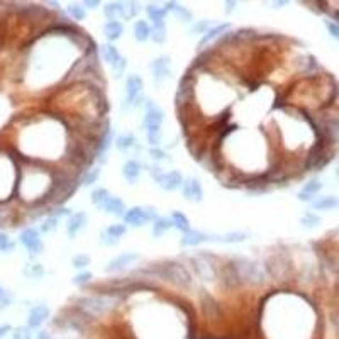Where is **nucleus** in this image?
I'll list each match as a JSON object with an SVG mask.
<instances>
[{
    "label": "nucleus",
    "mask_w": 339,
    "mask_h": 339,
    "mask_svg": "<svg viewBox=\"0 0 339 339\" xmlns=\"http://www.w3.org/2000/svg\"><path fill=\"white\" fill-rule=\"evenodd\" d=\"M161 122H163V112L155 104L149 102L146 105V114L145 119H143V129H145L149 145H158L160 143V136H161L160 128H161Z\"/></svg>",
    "instance_id": "obj_1"
},
{
    "label": "nucleus",
    "mask_w": 339,
    "mask_h": 339,
    "mask_svg": "<svg viewBox=\"0 0 339 339\" xmlns=\"http://www.w3.org/2000/svg\"><path fill=\"white\" fill-rule=\"evenodd\" d=\"M156 210L149 207H132L129 210H126L124 221L129 226H143L148 221H156Z\"/></svg>",
    "instance_id": "obj_2"
},
{
    "label": "nucleus",
    "mask_w": 339,
    "mask_h": 339,
    "mask_svg": "<svg viewBox=\"0 0 339 339\" xmlns=\"http://www.w3.org/2000/svg\"><path fill=\"white\" fill-rule=\"evenodd\" d=\"M234 270L238 273V278L248 280L253 283H261L263 282V273L258 268V265L248 261V259H238V263L234 265Z\"/></svg>",
    "instance_id": "obj_3"
},
{
    "label": "nucleus",
    "mask_w": 339,
    "mask_h": 339,
    "mask_svg": "<svg viewBox=\"0 0 339 339\" xmlns=\"http://www.w3.org/2000/svg\"><path fill=\"white\" fill-rule=\"evenodd\" d=\"M78 307L83 314L87 316H100L102 312L109 310L111 302L105 299H94V297H88V299H80L78 300Z\"/></svg>",
    "instance_id": "obj_4"
},
{
    "label": "nucleus",
    "mask_w": 339,
    "mask_h": 339,
    "mask_svg": "<svg viewBox=\"0 0 339 339\" xmlns=\"http://www.w3.org/2000/svg\"><path fill=\"white\" fill-rule=\"evenodd\" d=\"M161 275L166 276V278H170V280H173V282L178 283V285H183V287H188L192 282L188 272L180 265V263H168V265H165L161 270Z\"/></svg>",
    "instance_id": "obj_5"
},
{
    "label": "nucleus",
    "mask_w": 339,
    "mask_h": 339,
    "mask_svg": "<svg viewBox=\"0 0 339 339\" xmlns=\"http://www.w3.org/2000/svg\"><path fill=\"white\" fill-rule=\"evenodd\" d=\"M128 104L139 105L143 100V78L139 75H129L128 78Z\"/></svg>",
    "instance_id": "obj_6"
},
{
    "label": "nucleus",
    "mask_w": 339,
    "mask_h": 339,
    "mask_svg": "<svg viewBox=\"0 0 339 339\" xmlns=\"http://www.w3.org/2000/svg\"><path fill=\"white\" fill-rule=\"evenodd\" d=\"M20 242L29 249L31 255H37V253L43 251V242H41L39 238V231L36 229H24L20 232Z\"/></svg>",
    "instance_id": "obj_7"
},
{
    "label": "nucleus",
    "mask_w": 339,
    "mask_h": 339,
    "mask_svg": "<svg viewBox=\"0 0 339 339\" xmlns=\"http://www.w3.org/2000/svg\"><path fill=\"white\" fill-rule=\"evenodd\" d=\"M183 188V197L190 202H200L204 197V190H202V185L197 178H188L181 183Z\"/></svg>",
    "instance_id": "obj_8"
},
{
    "label": "nucleus",
    "mask_w": 339,
    "mask_h": 339,
    "mask_svg": "<svg viewBox=\"0 0 339 339\" xmlns=\"http://www.w3.org/2000/svg\"><path fill=\"white\" fill-rule=\"evenodd\" d=\"M158 183L160 187L163 188V190H177V188L181 187V183H183V177H181L180 171L173 170V171H168V173H161L158 177Z\"/></svg>",
    "instance_id": "obj_9"
},
{
    "label": "nucleus",
    "mask_w": 339,
    "mask_h": 339,
    "mask_svg": "<svg viewBox=\"0 0 339 339\" xmlns=\"http://www.w3.org/2000/svg\"><path fill=\"white\" fill-rule=\"evenodd\" d=\"M149 66H151L153 73H155V78L158 81H163V80H166V78H170L171 70H170V58L168 56L156 58Z\"/></svg>",
    "instance_id": "obj_10"
},
{
    "label": "nucleus",
    "mask_w": 339,
    "mask_h": 339,
    "mask_svg": "<svg viewBox=\"0 0 339 339\" xmlns=\"http://www.w3.org/2000/svg\"><path fill=\"white\" fill-rule=\"evenodd\" d=\"M136 259H139L138 253H122V255H119L117 258L112 259L105 270H107V272H121L122 268H126L128 265L134 263Z\"/></svg>",
    "instance_id": "obj_11"
},
{
    "label": "nucleus",
    "mask_w": 339,
    "mask_h": 339,
    "mask_svg": "<svg viewBox=\"0 0 339 339\" xmlns=\"http://www.w3.org/2000/svg\"><path fill=\"white\" fill-rule=\"evenodd\" d=\"M49 317V309L46 306H36L31 309L29 312V319H27V327H39L44 321Z\"/></svg>",
    "instance_id": "obj_12"
},
{
    "label": "nucleus",
    "mask_w": 339,
    "mask_h": 339,
    "mask_svg": "<svg viewBox=\"0 0 339 339\" xmlns=\"http://www.w3.org/2000/svg\"><path fill=\"white\" fill-rule=\"evenodd\" d=\"M85 224H87V214H85V212H78V214L71 215V217L68 219V224H66L68 236H70V238L77 236V232L80 231V229H83Z\"/></svg>",
    "instance_id": "obj_13"
},
{
    "label": "nucleus",
    "mask_w": 339,
    "mask_h": 339,
    "mask_svg": "<svg viewBox=\"0 0 339 339\" xmlns=\"http://www.w3.org/2000/svg\"><path fill=\"white\" fill-rule=\"evenodd\" d=\"M102 209H104L105 212H109V214L112 215H117V217H122V215L126 214V205L124 202L121 200V198L117 197H109V200L105 202L104 205H102Z\"/></svg>",
    "instance_id": "obj_14"
},
{
    "label": "nucleus",
    "mask_w": 339,
    "mask_h": 339,
    "mask_svg": "<svg viewBox=\"0 0 339 339\" xmlns=\"http://www.w3.org/2000/svg\"><path fill=\"white\" fill-rule=\"evenodd\" d=\"M124 32V26H122L119 20H107L104 24V36L107 37L109 41H115L122 36Z\"/></svg>",
    "instance_id": "obj_15"
},
{
    "label": "nucleus",
    "mask_w": 339,
    "mask_h": 339,
    "mask_svg": "<svg viewBox=\"0 0 339 339\" xmlns=\"http://www.w3.org/2000/svg\"><path fill=\"white\" fill-rule=\"evenodd\" d=\"M122 175H124V178L129 183H136L139 180V175H141V165H139V161L131 160V161L126 163L124 168H122Z\"/></svg>",
    "instance_id": "obj_16"
},
{
    "label": "nucleus",
    "mask_w": 339,
    "mask_h": 339,
    "mask_svg": "<svg viewBox=\"0 0 339 339\" xmlns=\"http://www.w3.org/2000/svg\"><path fill=\"white\" fill-rule=\"evenodd\" d=\"M323 188V183L319 180H312L309 183H306V187L302 188V192L299 194V200L302 202H312L314 200V195Z\"/></svg>",
    "instance_id": "obj_17"
},
{
    "label": "nucleus",
    "mask_w": 339,
    "mask_h": 339,
    "mask_svg": "<svg viewBox=\"0 0 339 339\" xmlns=\"http://www.w3.org/2000/svg\"><path fill=\"white\" fill-rule=\"evenodd\" d=\"M248 238L246 232H227L224 236H207V241H217V242H226V244H234V242H241Z\"/></svg>",
    "instance_id": "obj_18"
},
{
    "label": "nucleus",
    "mask_w": 339,
    "mask_h": 339,
    "mask_svg": "<svg viewBox=\"0 0 339 339\" xmlns=\"http://www.w3.org/2000/svg\"><path fill=\"white\" fill-rule=\"evenodd\" d=\"M207 241V234H204V232L200 231H194V229H190V231H187L183 234V238H181V246H197L200 244V242Z\"/></svg>",
    "instance_id": "obj_19"
},
{
    "label": "nucleus",
    "mask_w": 339,
    "mask_h": 339,
    "mask_svg": "<svg viewBox=\"0 0 339 339\" xmlns=\"http://www.w3.org/2000/svg\"><path fill=\"white\" fill-rule=\"evenodd\" d=\"M102 58H104L112 68L121 61V54H119V51L115 49V46H112V44H104V46H102Z\"/></svg>",
    "instance_id": "obj_20"
},
{
    "label": "nucleus",
    "mask_w": 339,
    "mask_h": 339,
    "mask_svg": "<svg viewBox=\"0 0 339 339\" xmlns=\"http://www.w3.org/2000/svg\"><path fill=\"white\" fill-rule=\"evenodd\" d=\"M146 12H148L149 19H151L153 22L158 24V22H165V16L168 10H166V7H160V5H156V3H151V5H148Z\"/></svg>",
    "instance_id": "obj_21"
},
{
    "label": "nucleus",
    "mask_w": 339,
    "mask_h": 339,
    "mask_svg": "<svg viewBox=\"0 0 339 339\" xmlns=\"http://www.w3.org/2000/svg\"><path fill=\"white\" fill-rule=\"evenodd\" d=\"M314 209L317 210H331V209H336L339 205V200L336 195H327V197H323L321 200L314 202Z\"/></svg>",
    "instance_id": "obj_22"
},
{
    "label": "nucleus",
    "mask_w": 339,
    "mask_h": 339,
    "mask_svg": "<svg viewBox=\"0 0 339 339\" xmlns=\"http://www.w3.org/2000/svg\"><path fill=\"white\" fill-rule=\"evenodd\" d=\"M170 222H171V226L173 227H177V229H180L181 232H187V231H190V222H188V219L185 217L181 212H177L175 210L173 214H171V219H170Z\"/></svg>",
    "instance_id": "obj_23"
},
{
    "label": "nucleus",
    "mask_w": 339,
    "mask_h": 339,
    "mask_svg": "<svg viewBox=\"0 0 339 339\" xmlns=\"http://www.w3.org/2000/svg\"><path fill=\"white\" fill-rule=\"evenodd\" d=\"M229 27V24H219V26H215V27H212V29H209L207 32H205V36L200 39V43H198V46H204V44H207V43H210L212 39H215L217 36H221L222 32H224L226 29Z\"/></svg>",
    "instance_id": "obj_24"
},
{
    "label": "nucleus",
    "mask_w": 339,
    "mask_h": 339,
    "mask_svg": "<svg viewBox=\"0 0 339 339\" xmlns=\"http://www.w3.org/2000/svg\"><path fill=\"white\" fill-rule=\"evenodd\" d=\"M124 3L122 2H114V3H109L107 7L104 9V14L109 20H115V17H124V10H122Z\"/></svg>",
    "instance_id": "obj_25"
},
{
    "label": "nucleus",
    "mask_w": 339,
    "mask_h": 339,
    "mask_svg": "<svg viewBox=\"0 0 339 339\" xmlns=\"http://www.w3.org/2000/svg\"><path fill=\"white\" fill-rule=\"evenodd\" d=\"M149 32H151V27L148 26V22L146 20H138V22L134 24V37L138 41H146L149 37Z\"/></svg>",
    "instance_id": "obj_26"
},
{
    "label": "nucleus",
    "mask_w": 339,
    "mask_h": 339,
    "mask_svg": "<svg viewBox=\"0 0 339 339\" xmlns=\"http://www.w3.org/2000/svg\"><path fill=\"white\" fill-rule=\"evenodd\" d=\"M149 37H151L155 43L161 44L166 41V27H165V22H158L155 24V27L151 29V32H149Z\"/></svg>",
    "instance_id": "obj_27"
},
{
    "label": "nucleus",
    "mask_w": 339,
    "mask_h": 339,
    "mask_svg": "<svg viewBox=\"0 0 339 339\" xmlns=\"http://www.w3.org/2000/svg\"><path fill=\"white\" fill-rule=\"evenodd\" d=\"M136 143V138L132 134H122L117 138V141H115V146H117L119 151H128L129 148H132Z\"/></svg>",
    "instance_id": "obj_28"
},
{
    "label": "nucleus",
    "mask_w": 339,
    "mask_h": 339,
    "mask_svg": "<svg viewBox=\"0 0 339 339\" xmlns=\"http://www.w3.org/2000/svg\"><path fill=\"white\" fill-rule=\"evenodd\" d=\"M109 197H111V194H109V190H105V188H95V190L92 192V202H94L95 205H98V207H102V205L109 200Z\"/></svg>",
    "instance_id": "obj_29"
},
{
    "label": "nucleus",
    "mask_w": 339,
    "mask_h": 339,
    "mask_svg": "<svg viewBox=\"0 0 339 339\" xmlns=\"http://www.w3.org/2000/svg\"><path fill=\"white\" fill-rule=\"evenodd\" d=\"M171 227V222H170V219H166V217H163V219H156L155 221V226H153V234L158 238V236H163L166 231Z\"/></svg>",
    "instance_id": "obj_30"
},
{
    "label": "nucleus",
    "mask_w": 339,
    "mask_h": 339,
    "mask_svg": "<svg viewBox=\"0 0 339 339\" xmlns=\"http://www.w3.org/2000/svg\"><path fill=\"white\" fill-rule=\"evenodd\" d=\"M194 268H195V272L202 276V280H212V272L209 270L205 261H202V259H194Z\"/></svg>",
    "instance_id": "obj_31"
},
{
    "label": "nucleus",
    "mask_w": 339,
    "mask_h": 339,
    "mask_svg": "<svg viewBox=\"0 0 339 339\" xmlns=\"http://www.w3.org/2000/svg\"><path fill=\"white\" fill-rule=\"evenodd\" d=\"M105 234L111 236L112 239H115V241H117L119 238H122V236L126 234V226L124 224H112V226H109V227L105 229Z\"/></svg>",
    "instance_id": "obj_32"
},
{
    "label": "nucleus",
    "mask_w": 339,
    "mask_h": 339,
    "mask_svg": "<svg viewBox=\"0 0 339 339\" xmlns=\"http://www.w3.org/2000/svg\"><path fill=\"white\" fill-rule=\"evenodd\" d=\"M319 224H321V217H319V215H316V214H312V212H307V214L302 217V226L306 229L317 227Z\"/></svg>",
    "instance_id": "obj_33"
},
{
    "label": "nucleus",
    "mask_w": 339,
    "mask_h": 339,
    "mask_svg": "<svg viewBox=\"0 0 339 339\" xmlns=\"http://www.w3.org/2000/svg\"><path fill=\"white\" fill-rule=\"evenodd\" d=\"M24 273H26V276H29V278H39V276L44 273V268L39 265V263H31V265L26 266Z\"/></svg>",
    "instance_id": "obj_34"
},
{
    "label": "nucleus",
    "mask_w": 339,
    "mask_h": 339,
    "mask_svg": "<svg viewBox=\"0 0 339 339\" xmlns=\"http://www.w3.org/2000/svg\"><path fill=\"white\" fill-rule=\"evenodd\" d=\"M166 10H171V12L178 14V16H180L181 19H185V20H190L192 19V14L188 12L187 9H183V7L178 5V3H175V2H170L168 7H166Z\"/></svg>",
    "instance_id": "obj_35"
},
{
    "label": "nucleus",
    "mask_w": 339,
    "mask_h": 339,
    "mask_svg": "<svg viewBox=\"0 0 339 339\" xmlns=\"http://www.w3.org/2000/svg\"><path fill=\"white\" fill-rule=\"evenodd\" d=\"M12 339H32V333L31 327L27 326H19L12 331Z\"/></svg>",
    "instance_id": "obj_36"
},
{
    "label": "nucleus",
    "mask_w": 339,
    "mask_h": 339,
    "mask_svg": "<svg viewBox=\"0 0 339 339\" xmlns=\"http://www.w3.org/2000/svg\"><path fill=\"white\" fill-rule=\"evenodd\" d=\"M71 263H73L75 268L81 270V268H85V266L90 265V256H88V255H77Z\"/></svg>",
    "instance_id": "obj_37"
},
{
    "label": "nucleus",
    "mask_w": 339,
    "mask_h": 339,
    "mask_svg": "<svg viewBox=\"0 0 339 339\" xmlns=\"http://www.w3.org/2000/svg\"><path fill=\"white\" fill-rule=\"evenodd\" d=\"M14 242H10L9 236L5 232H0V253H7L9 249H14Z\"/></svg>",
    "instance_id": "obj_38"
},
{
    "label": "nucleus",
    "mask_w": 339,
    "mask_h": 339,
    "mask_svg": "<svg viewBox=\"0 0 339 339\" xmlns=\"http://www.w3.org/2000/svg\"><path fill=\"white\" fill-rule=\"evenodd\" d=\"M98 177H100V170H98V168L92 170L90 173H88L87 177L83 178V185H85V187H90V185H94L95 181H97Z\"/></svg>",
    "instance_id": "obj_39"
},
{
    "label": "nucleus",
    "mask_w": 339,
    "mask_h": 339,
    "mask_svg": "<svg viewBox=\"0 0 339 339\" xmlns=\"http://www.w3.org/2000/svg\"><path fill=\"white\" fill-rule=\"evenodd\" d=\"M90 280H92V273L81 272V273H78V275L73 278V283H75V285H85V283H88Z\"/></svg>",
    "instance_id": "obj_40"
},
{
    "label": "nucleus",
    "mask_w": 339,
    "mask_h": 339,
    "mask_svg": "<svg viewBox=\"0 0 339 339\" xmlns=\"http://www.w3.org/2000/svg\"><path fill=\"white\" fill-rule=\"evenodd\" d=\"M68 12H70L77 20L85 19V16H87V14H85V10L81 9V7H78V5H70V7H68Z\"/></svg>",
    "instance_id": "obj_41"
},
{
    "label": "nucleus",
    "mask_w": 339,
    "mask_h": 339,
    "mask_svg": "<svg viewBox=\"0 0 339 339\" xmlns=\"http://www.w3.org/2000/svg\"><path fill=\"white\" fill-rule=\"evenodd\" d=\"M56 217H48L46 221H44V224L41 226V232H51L56 229Z\"/></svg>",
    "instance_id": "obj_42"
},
{
    "label": "nucleus",
    "mask_w": 339,
    "mask_h": 339,
    "mask_svg": "<svg viewBox=\"0 0 339 339\" xmlns=\"http://www.w3.org/2000/svg\"><path fill=\"white\" fill-rule=\"evenodd\" d=\"M10 302H12V297H10L9 293H7V292L0 293V310L7 309V307L10 306Z\"/></svg>",
    "instance_id": "obj_43"
},
{
    "label": "nucleus",
    "mask_w": 339,
    "mask_h": 339,
    "mask_svg": "<svg viewBox=\"0 0 339 339\" xmlns=\"http://www.w3.org/2000/svg\"><path fill=\"white\" fill-rule=\"evenodd\" d=\"M326 27L329 29V32H331V36L333 37H339V27H338V24H334V22H331V20H326Z\"/></svg>",
    "instance_id": "obj_44"
},
{
    "label": "nucleus",
    "mask_w": 339,
    "mask_h": 339,
    "mask_svg": "<svg viewBox=\"0 0 339 339\" xmlns=\"http://www.w3.org/2000/svg\"><path fill=\"white\" fill-rule=\"evenodd\" d=\"M124 70H126V60H124V58H121V61H119V63L114 66L115 77H121V75L124 73Z\"/></svg>",
    "instance_id": "obj_45"
},
{
    "label": "nucleus",
    "mask_w": 339,
    "mask_h": 339,
    "mask_svg": "<svg viewBox=\"0 0 339 339\" xmlns=\"http://www.w3.org/2000/svg\"><path fill=\"white\" fill-rule=\"evenodd\" d=\"M149 153H151V156H153L155 160H163V158L166 156L165 151H161V149H151Z\"/></svg>",
    "instance_id": "obj_46"
},
{
    "label": "nucleus",
    "mask_w": 339,
    "mask_h": 339,
    "mask_svg": "<svg viewBox=\"0 0 339 339\" xmlns=\"http://www.w3.org/2000/svg\"><path fill=\"white\" fill-rule=\"evenodd\" d=\"M10 331H12V327H10L9 324H2V326H0V339L5 336L7 333H10Z\"/></svg>",
    "instance_id": "obj_47"
},
{
    "label": "nucleus",
    "mask_w": 339,
    "mask_h": 339,
    "mask_svg": "<svg viewBox=\"0 0 339 339\" xmlns=\"http://www.w3.org/2000/svg\"><path fill=\"white\" fill-rule=\"evenodd\" d=\"M102 238H104L102 241H104L105 244H115V239H112L111 236H107L105 232H102Z\"/></svg>",
    "instance_id": "obj_48"
},
{
    "label": "nucleus",
    "mask_w": 339,
    "mask_h": 339,
    "mask_svg": "<svg viewBox=\"0 0 339 339\" xmlns=\"http://www.w3.org/2000/svg\"><path fill=\"white\" fill-rule=\"evenodd\" d=\"M85 5H88V9H95V7L98 5V2H97V0H95V2H94V0H87V2H85Z\"/></svg>",
    "instance_id": "obj_49"
},
{
    "label": "nucleus",
    "mask_w": 339,
    "mask_h": 339,
    "mask_svg": "<svg viewBox=\"0 0 339 339\" xmlns=\"http://www.w3.org/2000/svg\"><path fill=\"white\" fill-rule=\"evenodd\" d=\"M207 26H209L207 22H200L198 26H195V31H205L207 29Z\"/></svg>",
    "instance_id": "obj_50"
},
{
    "label": "nucleus",
    "mask_w": 339,
    "mask_h": 339,
    "mask_svg": "<svg viewBox=\"0 0 339 339\" xmlns=\"http://www.w3.org/2000/svg\"><path fill=\"white\" fill-rule=\"evenodd\" d=\"M37 339H51V338H49V334H48V333H44V331H43V333H39V334H37Z\"/></svg>",
    "instance_id": "obj_51"
},
{
    "label": "nucleus",
    "mask_w": 339,
    "mask_h": 339,
    "mask_svg": "<svg viewBox=\"0 0 339 339\" xmlns=\"http://www.w3.org/2000/svg\"><path fill=\"white\" fill-rule=\"evenodd\" d=\"M226 5H227V12H231V10H234L236 2H227V3H226Z\"/></svg>",
    "instance_id": "obj_52"
},
{
    "label": "nucleus",
    "mask_w": 339,
    "mask_h": 339,
    "mask_svg": "<svg viewBox=\"0 0 339 339\" xmlns=\"http://www.w3.org/2000/svg\"><path fill=\"white\" fill-rule=\"evenodd\" d=\"M3 292V289H2V285H0V293H2Z\"/></svg>",
    "instance_id": "obj_53"
}]
</instances>
